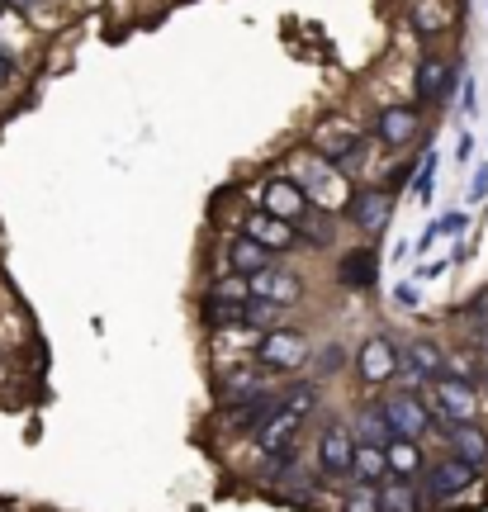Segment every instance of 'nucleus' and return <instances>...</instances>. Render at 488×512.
I'll return each mask as SVG.
<instances>
[{
    "label": "nucleus",
    "instance_id": "nucleus-1",
    "mask_svg": "<svg viewBox=\"0 0 488 512\" xmlns=\"http://www.w3.org/2000/svg\"><path fill=\"white\" fill-rule=\"evenodd\" d=\"M432 413L441 422H474L479 413V394H474L470 380H455V375H441L432 389Z\"/></svg>",
    "mask_w": 488,
    "mask_h": 512
},
{
    "label": "nucleus",
    "instance_id": "nucleus-2",
    "mask_svg": "<svg viewBox=\"0 0 488 512\" xmlns=\"http://www.w3.org/2000/svg\"><path fill=\"white\" fill-rule=\"evenodd\" d=\"M308 361V347L299 332H285V328H271L261 332V342H256V366L266 370H299Z\"/></svg>",
    "mask_w": 488,
    "mask_h": 512
},
{
    "label": "nucleus",
    "instance_id": "nucleus-3",
    "mask_svg": "<svg viewBox=\"0 0 488 512\" xmlns=\"http://www.w3.org/2000/svg\"><path fill=\"white\" fill-rule=\"evenodd\" d=\"M474 470L470 460H460V456H451V460H441V465H432L427 470V484H422V498L427 503H446V498H455V494H465L474 484Z\"/></svg>",
    "mask_w": 488,
    "mask_h": 512
},
{
    "label": "nucleus",
    "instance_id": "nucleus-4",
    "mask_svg": "<svg viewBox=\"0 0 488 512\" xmlns=\"http://www.w3.org/2000/svg\"><path fill=\"white\" fill-rule=\"evenodd\" d=\"M256 204H261L266 214H275V219L294 223L308 209V190L294 181V176H271V181L261 185V200H256Z\"/></svg>",
    "mask_w": 488,
    "mask_h": 512
},
{
    "label": "nucleus",
    "instance_id": "nucleus-5",
    "mask_svg": "<svg viewBox=\"0 0 488 512\" xmlns=\"http://www.w3.org/2000/svg\"><path fill=\"white\" fill-rule=\"evenodd\" d=\"M351 456H356V441H351V432H346L342 422L323 427V437H318V470H323V479L351 475Z\"/></svg>",
    "mask_w": 488,
    "mask_h": 512
},
{
    "label": "nucleus",
    "instance_id": "nucleus-6",
    "mask_svg": "<svg viewBox=\"0 0 488 512\" xmlns=\"http://www.w3.org/2000/svg\"><path fill=\"white\" fill-rule=\"evenodd\" d=\"M313 147H318V157L332 166H342L346 157H356L361 152V128H351L346 119H327V124L313 128Z\"/></svg>",
    "mask_w": 488,
    "mask_h": 512
},
{
    "label": "nucleus",
    "instance_id": "nucleus-7",
    "mask_svg": "<svg viewBox=\"0 0 488 512\" xmlns=\"http://www.w3.org/2000/svg\"><path fill=\"white\" fill-rule=\"evenodd\" d=\"M380 413L389 418L394 437H422V432L432 427V408L422 399H413V394H389V399L380 403Z\"/></svg>",
    "mask_w": 488,
    "mask_h": 512
},
{
    "label": "nucleus",
    "instance_id": "nucleus-8",
    "mask_svg": "<svg viewBox=\"0 0 488 512\" xmlns=\"http://www.w3.org/2000/svg\"><path fill=\"white\" fill-rule=\"evenodd\" d=\"M299 422L290 408H275L271 418L256 427V451L261 456H294V441H299Z\"/></svg>",
    "mask_w": 488,
    "mask_h": 512
},
{
    "label": "nucleus",
    "instance_id": "nucleus-9",
    "mask_svg": "<svg viewBox=\"0 0 488 512\" xmlns=\"http://www.w3.org/2000/svg\"><path fill=\"white\" fill-rule=\"evenodd\" d=\"M394 219V195L389 190H361V195H351V223L361 228V233H384Z\"/></svg>",
    "mask_w": 488,
    "mask_h": 512
},
{
    "label": "nucleus",
    "instance_id": "nucleus-10",
    "mask_svg": "<svg viewBox=\"0 0 488 512\" xmlns=\"http://www.w3.org/2000/svg\"><path fill=\"white\" fill-rule=\"evenodd\" d=\"M398 361H403V356L394 351V342H389V337H370V342L361 347V356H356V366H361V380L365 384H389L398 375Z\"/></svg>",
    "mask_w": 488,
    "mask_h": 512
},
{
    "label": "nucleus",
    "instance_id": "nucleus-11",
    "mask_svg": "<svg viewBox=\"0 0 488 512\" xmlns=\"http://www.w3.org/2000/svg\"><path fill=\"white\" fill-rule=\"evenodd\" d=\"M422 133V119H417L413 105H389V110H380V119H375V138H380L384 147H408Z\"/></svg>",
    "mask_w": 488,
    "mask_h": 512
},
{
    "label": "nucleus",
    "instance_id": "nucleus-12",
    "mask_svg": "<svg viewBox=\"0 0 488 512\" xmlns=\"http://www.w3.org/2000/svg\"><path fill=\"white\" fill-rule=\"evenodd\" d=\"M417 100H427V105H446L451 100V81H455V72H451V62L446 57H422L417 62Z\"/></svg>",
    "mask_w": 488,
    "mask_h": 512
},
{
    "label": "nucleus",
    "instance_id": "nucleus-13",
    "mask_svg": "<svg viewBox=\"0 0 488 512\" xmlns=\"http://www.w3.org/2000/svg\"><path fill=\"white\" fill-rule=\"evenodd\" d=\"M242 233H247V238H256L271 256L285 252V247H294V223H285V219H275V214H266L261 204L252 209V219L242 223Z\"/></svg>",
    "mask_w": 488,
    "mask_h": 512
},
{
    "label": "nucleus",
    "instance_id": "nucleus-14",
    "mask_svg": "<svg viewBox=\"0 0 488 512\" xmlns=\"http://www.w3.org/2000/svg\"><path fill=\"white\" fill-rule=\"evenodd\" d=\"M247 285H252V294H261V299H271V304H294L299 299V275L294 271H280V266H261L256 275H247Z\"/></svg>",
    "mask_w": 488,
    "mask_h": 512
},
{
    "label": "nucleus",
    "instance_id": "nucleus-15",
    "mask_svg": "<svg viewBox=\"0 0 488 512\" xmlns=\"http://www.w3.org/2000/svg\"><path fill=\"white\" fill-rule=\"evenodd\" d=\"M398 370H408L413 384L441 380V375H446V356H441L436 342H413V347H408V361H398Z\"/></svg>",
    "mask_w": 488,
    "mask_h": 512
},
{
    "label": "nucleus",
    "instance_id": "nucleus-16",
    "mask_svg": "<svg viewBox=\"0 0 488 512\" xmlns=\"http://www.w3.org/2000/svg\"><path fill=\"white\" fill-rule=\"evenodd\" d=\"M275 408H280V403H275L271 394H261V389H256L252 399H242L237 408H228V413H223V422H228V432H256V427L271 418Z\"/></svg>",
    "mask_w": 488,
    "mask_h": 512
},
{
    "label": "nucleus",
    "instance_id": "nucleus-17",
    "mask_svg": "<svg viewBox=\"0 0 488 512\" xmlns=\"http://www.w3.org/2000/svg\"><path fill=\"white\" fill-rule=\"evenodd\" d=\"M441 432H446V441H451L455 456L470 460L474 470H484V465H488V441H484V432H474L470 422H446Z\"/></svg>",
    "mask_w": 488,
    "mask_h": 512
},
{
    "label": "nucleus",
    "instance_id": "nucleus-18",
    "mask_svg": "<svg viewBox=\"0 0 488 512\" xmlns=\"http://www.w3.org/2000/svg\"><path fill=\"white\" fill-rule=\"evenodd\" d=\"M228 266H233V275H256L261 266H271V252H266L256 238L237 233V238L228 242Z\"/></svg>",
    "mask_w": 488,
    "mask_h": 512
},
{
    "label": "nucleus",
    "instance_id": "nucleus-19",
    "mask_svg": "<svg viewBox=\"0 0 488 512\" xmlns=\"http://www.w3.org/2000/svg\"><path fill=\"white\" fill-rule=\"evenodd\" d=\"M384 460H389V470H394L398 479H417L422 470H427V460H422V451H417L413 437H394L389 446H384Z\"/></svg>",
    "mask_w": 488,
    "mask_h": 512
},
{
    "label": "nucleus",
    "instance_id": "nucleus-20",
    "mask_svg": "<svg viewBox=\"0 0 488 512\" xmlns=\"http://www.w3.org/2000/svg\"><path fill=\"white\" fill-rule=\"evenodd\" d=\"M375 271H380V261H375V252H370V247H356V252H346L342 261H337V280H342V285H351V290L370 285V280H375Z\"/></svg>",
    "mask_w": 488,
    "mask_h": 512
},
{
    "label": "nucleus",
    "instance_id": "nucleus-21",
    "mask_svg": "<svg viewBox=\"0 0 488 512\" xmlns=\"http://www.w3.org/2000/svg\"><path fill=\"white\" fill-rule=\"evenodd\" d=\"M294 242H304V247H327V242H332V219H327V209L308 204L304 214L294 219Z\"/></svg>",
    "mask_w": 488,
    "mask_h": 512
},
{
    "label": "nucleus",
    "instance_id": "nucleus-22",
    "mask_svg": "<svg viewBox=\"0 0 488 512\" xmlns=\"http://www.w3.org/2000/svg\"><path fill=\"white\" fill-rule=\"evenodd\" d=\"M384 470H389V460H384V446H356V456H351V475H361V484H380Z\"/></svg>",
    "mask_w": 488,
    "mask_h": 512
},
{
    "label": "nucleus",
    "instance_id": "nucleus-23",
    "mask_svg": "<svg viewBox=\"0 0 488 512\" xmlns=\"http://www.w3.org/2000/svg\"><path fill=\"white\" fill-rule=\"evenodd\" d=\"M280 309H285V304H271V299L252 294V299L242 304V328H261V332L280 328Z\"/></svg>",
    "mask_w": 488,
    "mask_h": 512
},
{
    "label": "nucleus",
    "instance_id": "nucleus-24",
    "mask_svg": "<svg viewBox=\"0 0 488 512\" xmlns=\"http://www.w3.org/2000/svg\"><path fill=\"white\" fill-rule=\"evenodd\" d=\"M204 323L218 332L228 328H242V304H233V299H218V294H209L204 299Z\"/></svg>",
    "mask_w": 488,
    "mask_h": 512
},
{
    "label": "nucleus",
    "instance_id": "nucleus-25",
    "mask_svg": "<svg viewBox=\"0 0 488 512\" xmlns=\"http://www.w3.org/2000/svg\"><path fill=\"white\" fill-rule=\"evenodd\" d=\"M408 24H413L422 38H436V34H446L451 10H441V5H413V10H408Z\"/></svg>",
    "mask_w": 488,
    "mask_h": 512
},
{
    "label": "nucleus",
    "instance_id": "nucleus-26",
    "mask_svg": "<svg viewBox=\"0 0 488 512\" xmlns=\"http://www.w3.org/2000/svg\"><path fill=\"white\" fill-rule=\"evenodd\" d=\"M380 512H417L413 479H403V484H389V489H380Z\"/></svg>",
    "mask_w": 488,
    "mask_h": 512
},
{
    "label": "nucleus",
    "instance_id": "nucleus-27",
    "mask_svg": "<svg viewBox=\"0 0 488 512\" xmlns=\"http://www.w3.org/2000/svg\"><path fill=\"white\" fill-rule=\"evenodd\" d=\"M361 432H365V441H370V446H389V441H394V427H389V418L380 413V403H375V408H365Z\"/></svg>",
    "mask_w": 488,
    "mask_h": 512
},
{
    "label": "nucleus",
    "instance_id": "nucleus-28",
    "mask_svg": "<svg viewBox=\"0 0 488 512\" xmlns=\"http://www.w3.org/2000/svg\"><path fill=\"white\" fill-rule=\"evenodd\" d=\"M280 408H290L294 418H308L313 408H318V384H294L290 394H285V403Z\"/></svg>",
    "mask_w": 488,
    "mask_h": 512
},
{
    "label": "nucleus",
    "instance_id": "nucleus-29",
    "mask_svg": "<svg viewBox=\"0 0 488 512\" xmlns=\"http://www.w3.org/2000/svg\"><path fill=\"white\" fill-rule=\"evenodd\" d=\"M252 394H256V375H252V370H237V375H228V380H223V399H228V403L252 399Z\"/></svg>",
    "mask_w": 488,
    "mask_h": 512
},
{
    "label": "nucleus",
    "instance_id": "nucleus-30",
    "mask_svg": "<svg viewBox=\"0 0 488 512\" xmlns=\"http://www.w3.org/2000/svg\"><path fill=\"white\" fill-rule=\"evenodd\" d=\"M209 294H218V299H233V304H247V299H252V285H247V275H228V280H218Z\"/></svg>",
    "mask_w": 488,
    "mask_h": 512
},
{
    "label": "nucleus",
    "instance_id": "nucleus-31",
    "mask_svg": "<svg viewBox=\"0 0 488 512\" xmlns=\"http://www.w3.org/2000/svg\"><path fill=\"white\" fill-rule=\"evenodd\" d=\"M346 512H380V489H375V484H361L356 494L346 498Z\"/></svg>",
    "mask_w": 488,
    "mask_h": 512
},
{
    "label": "nucleus",
    "instance_id": "nucleus-32",
    "mask_svg": "<svg viewBox=\"0 0 488 512\" xmlns=\"http://www.w3.org/2000/svg\"><path fill=\"white\" fill-rule=\"evenodd\" d=\"M436 162H441V157H436V152H427V157H422V166H417V181H413V190H417V195H422V200L432 195V176H436Z\"/></svg>",
    "mask_w": 488,
    "mask_h": 512
},
{
    "label": "nucleus",
    "instance_id": "nucleus-33",
    "mask_svg": "<svg viewBox=\"0 0 488 512\" xmlns=\"http://www.w3.org/2000/svg\"><path fill=\"white\" fill-rule=\"evenodd\" d=\"M342 366H346V351L337 347V342H327V347L318 351V370H323V375H337Z\"/></svg>",
    "mask_w": 488,
    "mask_h": 512
},
{
    "label": "nucleus",
    "instance_id": "nucleus-34",
    "mask_svg": "<svg viewBox=\"0 0 488 512\" xmlns=\"http://www.w3.org/2000/svg\"><path fill=\"white\" fill-rule=\"evenodd\" d=\"M488 200V162L474 171V181H470V204H484Z\"/></svg>",
    "mask_w": 488,
    "mask_h": 512
},
{
    "label": "nucleus",
    "instance_id": "nucleus-35",
    "mask_svg": "<svg viewBox=\"0 0 488 512\" xmlns=\"http://www.w3.org/2000/svg\"><path fill=\"white\" fill-rule=\"evenodd\" d=\"M436 228H441V233H460V228H465V214H446Z\"/></svg>",
    "mask_w": 488,
    "mask_h": 512
},
{
    "label": "nucleus",
    "instance_id": "nucleus-36",
    "mask_svg": "<svg viewBox=\"0 0 488 512\" xmlns=\"http://www.w3.org/2000/svg\"><path fill=\"white\" fill-rule=\"evenodd\" d=\"M10 81H15V62H10V57L0 53V91H5Z\"/></svg>",
    "mask_w": 488,
    "mask_h": 512
},
{
    "label": "nucleus",
    "instance_id": "nucleus-37",
    "mask_svg": "<svg viewBox=\"0 0 488 512\" xmlns=\"http://www.w3.org/2000/svg\"><path fill=\"white\" fill-rule=\"evenodd\" d=\"M398 304H408V309L417 304V290H413V285H398Z\"/></svg>",
    "mask_w": 488,
    "mask_h": 512
},
{
    "label": "nucleus",
    "instance_id": "nucleus-38",
    "mask_svg": "<svg viewBox=\"0 0 488 512\" xmlns=\"http://www.w3.org/2000/svg\"><path fill=\"white\" fill-rule=\"evenodd\" d=\"M479 347H484V356H488V323L479 328Z\"/></svg>",
    "mask_w": 488,
    "mask_h": 512
},
{
    "label": "nucleus",
    "instance_id": "nucleus-39",
    "mask_svg": "<svg viewBox=\"0 0 488 512\" xmlns=\"http://www.w3.org/2000/svg\"><path fill=\"white\" fill-rule=\"evenodd\" d=\"M10 10H15V5H10V0H0V19L10 15Z\"/></svg>",
    "mask_w": 488,
    "mask_h": 512
},
{
    "label": "nucleus",
    "instance_id": "nucleus-40",
    "mask_svg": "<svg viewBox=\"0 0 488 512\" xmlns=\"http://www.w3.org/2000/svg\"><path fill=\"white\" fill-rule=\"evenodd\" d=\"M484 380H488V375H484Z\"/></svg>",
    "mask_w": 488,
    "mask_h": 512
}]
</instances>
